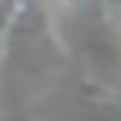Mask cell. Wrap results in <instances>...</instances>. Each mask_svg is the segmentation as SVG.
Returning <instances> with one entry per match:
<instances>
[{
    "label": "cell",
    "instance_id": "1",
    "mask_svg": "<svg viewBox=\"0 0 121 121\" xmlns=\"http://www.w3.org/2000/svg\"><path fill=\"white\" fill-rule=\"evenodd\" d=\"M56 3H59L62 10H69V13H79V10H85L92 0H56Z\"/></svg>",
    "mask_w": 121,
    "mask_h": 121
},
{
    "label": "cell",
    "instance_id": "2",
    "mask_svg": "<svg viewBox=\"0 0 121 121\" xmlns=\"http://www.w3.org/2000/svg\"><path fill=\"white\" fill-rule=\"evenodd\" d=\"M115 3H118V7H121V0H115Z\"/></svg>",
    "mask_w": 121,
    "mask_h": 121
}]
</instances>
